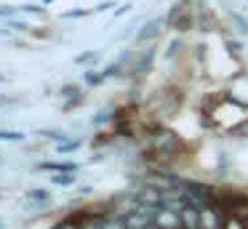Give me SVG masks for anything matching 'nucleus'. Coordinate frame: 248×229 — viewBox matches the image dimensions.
<instances>
[{"label":"nucleus","mask_w":248,"mask_h":229,"mask_svg":"<svg viewBox=\"0 0 248 229\" xmlns=\"http://www.w3.org/2000/svg\"><path fill=\"white\" fill-rule=\"evenodd\" d=\"M0 229H3V221H0Z\"/></svg>","instance_id":"20"},{"label":"nucleus","mask_w":248,"mask_h":229,"mask_svg":"<svg viewBox=\"0 0 248 229\" xmlns=\"http://www.w3.org/2000/svg\"><path fill=\"white\" fill-rule=\"evenodd\" d=\"M43 170H56V173H75L78 165L75 163H40Z\"/></svg>","instance_id":"6"},{"label":"nucleus","mask_w":248,"mask_h":229,"mask_svg":"<svg viewBox=\"0 0 248 229\" xmlns=\"http://www.w3.org/2000/svg\"><path fill=\"white\" fill-rule=\"evenodd\" d=\"M78 147H80V141H64V144H59V152H72Z\"/></svg>","instance_id":"13"},{"label":"nucleus","mask_w":248,"mask_h":229,"mask_svg":"<svg viewBox=\"0 0 248 229\" xmlns=\"http://www.w3.org/2000/svg\"><path fill=\"white\" fill-rule=\"evenodd\" d=\"M152 147H155L160 154H173L179 149V136L171 133V131H160V133H155V138H152Z\"/></svg>","instance_id":"3"},{"label":"nucleus","mask_w":248,"mask_h":229,"mask_svg":"<svg viewBox=\"0 0 248 229\" xmlns=\"http://www.w3.org/2000/svg\"><path fill=\"white\" fill-rule=\"evenodd\" d=\"M155 224L160 229H182V221H179V213L168 211L166 205L160 208V211L155 213Z\"/></svg>","instance_id":"4"},{"label":"nucleus","mask_w":248,"mask_h":229,"mask_svg":"<svg viewBox=\"0 0 248 229\" xmlns=\"http://www.w3.org/2000/svg\"><path fill=\"white\" fill-rule=\"evenodd\" d=\"M200 224H203V229H221L224 227V211L214 202L200 208Z\"/></svg>","instance_id":"1"},{"label":"nucleus","mask_w":248,"mask_h":229,"mask_svg":"<svg viewBox=\"0 0 248 229\" xmlns=\"http://www.w3.org/2000/svg\"><path fill=\"white\" fill-rule=\"evenodd\" d=\"M72 181H75V179H72V173H56L54 176V184H59V186H70Z\"/></svg>","instance_id":"11"},{"label":"nucleus","mask_w":248,"mask_h":229,"mask_svg":"<svg viewBox=\"0 0 248 229\" xmlns=\"http://www.w3.org/2000/svg\"><path fill=\"white\" fill-rule=\"evenodd\" d=\"M51 229H83V224L75 221V218H64V221H59L56 227H51Z\"/></svg>","instance_id":"9"},{"label":"nucleus","mask_w":248,"mask_h":229,"mask_svg":"<svg viewBox=\"0 0 248 229\" xmlns=\"http://www.w3.org/2000/svg\"><path fill=\"white\" fill-rule=\"evenodd\" d=\"M93 56H96V53H93V51H88V53H83V56H78L75 61H78V64H86L88 59H93Z\"/></svg>","instance_id":"15"},{"label":"nucleus","mask_w":248,"mask_h":229,"mask_svg":"<svg viewBox=\"0 0 248 229\" xmlns=\"http://www.w3.org/2000/svg\"><path fill=\"white\" fill-rule=\"evenodd\" d=\"M104 77H107L104 72H93V69H91V72H86V83H88V85H96V83H102Z\"/></svg>","instance_id":"10"},{"label":"nucleus","mask_w":248,"mask_h":229,"mask_svg":"<svg viewBox=\"0 0 248 229\" xmlns=\"http://www.w3.org/2000/svg\"><path fill=\"white\" fill-rule=\"evenodd\" d=\"M235 131H237V133H243V136H248V122H246V125H237Z\"/></svg>","instance_id":"17"},{"label":"nucleus","mask_w":248,"mask_h":229,"mask_svg":"<svg viewBox=\"0 0 248 229\" xmlns=\"http://www.w3.org/2000/svg\"><path fill=\"white\" fill-rule=\"evenodd\" d=\"M0 141H24V133H19V131H0Z\"/></svg>","instance_id":"8"},{"label":"nucleus","mask_w":248,"mask_h":229,"mask_svg":"<svg viewBox=\"0 0 248 229\" xmlns=\"http://www.w3.org/2000/svg\"><path fill=\"white\" fill-rule=\"evenodd\" d=\"M227 46H230V51H232V53H237V51H240V46H237V43H232V40L227 43Z\"/></svg>","instance_id":"18"},{"label":"nucleus","mask_w":248,"mask_h":229,"mask_svg":"<svg viewBox=\"0 0 248 229\" xmlns=\"http://www.w3.org/2000/svg\"><path fill=\"white\" fill-rule=\"evenodd\" d=\"M179 221H182V229H200V208L192 205V202H182L179 208Z\"/></svg>","instance_id":"2"},{"label":"nucleus","mask_w":248,"mask_h":229,"mask_svg":"<svg viewBox=\"0 0 248 229\" xmlns=\"http://www.w3.org/2000/svg\"><path fill=\"white\" fill-rule=\"evenodd\" d=\"M221 229H248V218L243 213H227Z\"/></svg>","instance_id":"5"},{"label":"nucleus","mask_w":248,"mask_h":229,"mask_svg":"<svg viewBox=\"0 0 248 229\" xmlns=\"http://www.w3.org/2000/svg\"><path fill=\"white\" fill-rule=\"evenodd\" d=\"M91 11H67L64 14V19H75V16H88Z\"/></svg>","instance_id":"14"},{"label":"nucleus","mask_w":248,"mask_h":229,"mask_svg":"<svg viewBox=\"0 0 248 229\" xmlns=\"http://www.w3.org/2000/svg\"><path fill=\"white\" fill-rule=\"evenodd\" d=\"M14 11H16V8H6V5H3V8H0V16H11Z\"/></svg>","instance_id":"16"},{"label":"nucleus","mask_w":248,"mask_h":229,"mask_svg":"<svg viewBox=\"0 0 248 229\" xmlns=\"http://www.w3.org/2000/svg\"><path fill=\"white\" fill-rule=\"evenodd\" d=\"M157 32H160V21H147V27L136 37H139V40H150V37H155Z\"/></svg>","instance_id":"7"},{"label":"nucleus","mask_w":248,"mask_h":229,"mask_svg":"<svg viewBox=\"0 0 248 229\" xmlns=\"http://www.w3.org/2000/svg\"><path fill=\"white\" fill-rule=\"evenodd\" d=\"M3 80H6V77H3V75H0V83H3Z\"/></svg>","instance_id":"19"},{"label":"nucleus","mask_w":248,"mask_h":229,"mask_svg":"<svg viewBox=\"0 0 248 229\" xmlns=\"http://www.w3.org/2000/svg\"><path fill=\"white\" fill-rule=\"evenodd\" d=\"M27 197H35V200H51V195H48L46 189H32Z\"/></svg>","instance_id":"12"}]
</instances>
